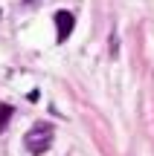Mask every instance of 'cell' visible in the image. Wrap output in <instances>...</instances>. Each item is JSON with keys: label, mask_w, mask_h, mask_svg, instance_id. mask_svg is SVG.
Instances as JSON below:
<instances>
[{"label": "cell", "mask_w": 154, "mask_h": 156, "mask_svg": "<svg viewBox=\"0 0 154 156\" xmlns=\"http://www.w3.org/2000/svg\"><path fill=\"white\" fill-rule=\"evenodd\" d=\"M23 145H26L35 156L50 151V145H52V124L50 122H35V127H29V133L23 136Z\"/></svg>", "instance_id": "1"}, {"label": "cell", "mask_w": 154, "mask_h": 156, "mask_svg": "<svg viewBox=\"0 0 154 156\" xmlns=\"http://www.w3.org/2000/svg\"><path fill=\"white\" fill-rule=\"evenodd\" d=\"M52 23H55V38H58V44H61V41H67V38H70L76 17H73V12H67V9H58L55 15H52Z\"/></svg>", "instance_id": "2"}, {"label": "cell", "mask_w": 154, "mask_h": 156, "mask_svg": "<svg viewBox=\"0 0 154 156\" xmlns=\"http://www.w3.org/2000/svg\"><path fill=\"white\" fill-rule=\"evenodd\" d=\"M12 116H15V110H12L9 104H0V133L9 127V119H12Z\"/></svg>", "instance_id": "3"}, {"label": "cell", "mask_w": 154, "mask_h": 156, "mask_svg": "<svg viewBox=\"0 0 154 156\" xmlns=\"http://www.w3.org/2000/svg\"><path fill=\"white\" fill-rule=\"evenodd\" d=\"M26 3H29V6H32V3H38V0H26Z\"/></svg>", "instance_id": "4"}]
</instances>
